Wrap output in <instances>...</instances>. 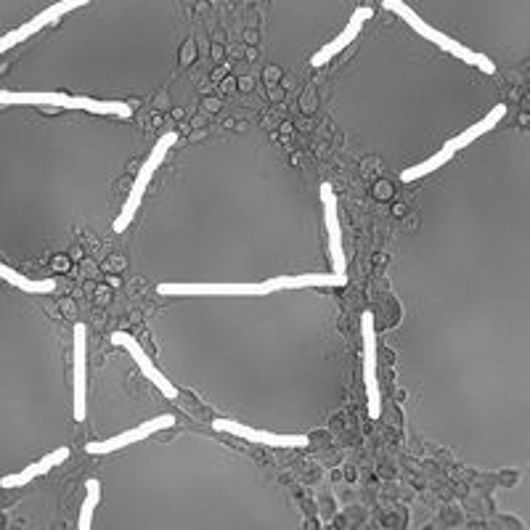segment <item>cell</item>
I'll return each instance as SVG.
<instances>
[{
    "mask_svg": "<svg viewBox=\"0 0 530 530\" xmlns=\"http://www.w3.org/2000/svg\"><path fill=\"white\" fill-rule=\"evenodd\" d=\"M348 273L308 271L279 273L263 281H159L157 292L167 297H271L318 287H345Z\"/></svg>",
    "mask_w": 530,
    "mask_h": 530,
    "instance_id": "obj_1",
    "label": "cell"
},
{
    "mask_svg": "<svg viewBox=\"0 0 530 530\" xmlns=\"http://www.w3.org/2000/svg\"><path fill=\"white\" fill-rule=\"evenodd\" d=\"M72 417L85 422L88 417V329L75 324L72 334Z\"/></svg>",
    "mask_w": 530,
    "mask_h": 530,
    "instance_id": "obj_8",
    "label": "cell"
},
{
    "mask_svg": "<svg viewBox=\"0 0 530 530\" xmlns=\"http://www.w3.org/2000/svg\"><path fill=\"white\" fill-rule=\"evenodd\" d=\"M0 279L11 284V287L22 289L27 295H53L56 292V281L53 279H30V276H24L11 265L0 263Z\"/></svg>",
    "mask_w": 530,
    "mask_h": 530,
    "instance_id": "obj_15",
    "label": "cell"
},
{
    "mask_svg": "<svg viewBox=\"0 0 530 530\" xmlns=\"http://www.w3.org/2000/svg\"><path fill=\"white\" fill-rule=\"evenodd\" d=\"M361 342H364V385L369 398V414L377 419L382 414V390H379V361H377V329H374V313H361Z\"/></svg>",
    "mask_w": 530,
    "mask_h": 530,
    "instance_id": "obj_9",
    "label": "cell"
},
{
    "mask_svg": "<svg viewBox=\"0 0 530 530\" xmlns=\"http://www.w3.org/2000/svg\"><path fill=\"white\" fill-rule=\"evenodd\" d=\"M175 141H178V136L175 133H165V136L159 138L157 144L152 146V152H149V157L138 165V173L136 178L130 181V189H128V197H125V202L120 205V212H117V220L112 223V228L117 231V234H122L125 228L136 220L138 210H141V205H144V197L149 194V186H152L154 175H157V170L162 165H165L167 154H170V149L175 146Z\"/></svg>",
    "mask_w": 530,
    "mask_h": 530,
    "instance_id": "obj_5",
    "label": "cell"
},
{
    "mask_svg": "<svg viewBox=\"0 0 530 530\" xmlns=\"http://www.w3.org/2000/svg\"><path fill=\"white\" fill-rule=\"evenodd\" d=\"M504 117H507V104H496L491 112L485 114L483 120H477L475 125H470L467 130L456 133L454 138H448L446 144L440 146L438 152L430 154L427 159H419V162H414L411 167H406V170L401 173V181L403 183L424 181L427 175H432L435 170H440V167H446L451 159H456V154L462 152V149H467V146L475 144L477 138H483L485 133H491V130L496 128L501 120H504Z\"/></svg>",
    "mask_w": 530,
    "mask_h": 530,
    "instance_id": "obj_3",
    "label": "cell"
},
{
    "mask_svg": "<svg viewBox=\"0 0 530 530\" xmlns=\"http://www.w3.org/2000/svg\"><path fill=\"white\" fill-rule=\"evenodd\" d=\"M170 427H175L173 414H159V417H152V419H146V422H141L138 427L122 430V432H117V435H109V438H104V440H93V443L85 446V451H88L91 456H112V454H117V451H125V448L133 446V443H141V440L152 438V435H159V432L170 430Z\"/></svg>",
    "mask_w": 530,
    "mask_h": 530,
    "instance_id": "obj_7",
    "label": "cell"
},
{
    "mask_svg": "<svg viewBox=\"0 0 530 530\" xmlns=\"http://www.w3.org/2000/svg\"><path fill=\"white\" fill-rule=\"evenodd\" d=\"M212 430L223 432V435H234V438H244L250 443H260V446H271V448H305L311 443L308 435H287V432H276V430H263V427H255V424H247L242 419H231V417H218L212 422Z\"/></svg>",
    "mask_w": 530,
    "mask_h": 530,
    "instance_id": "obj_6",
    "label": "cell"
},
{
    "mask_svg": "<svg viewBox=\"0 0 530 530\" xmlns=\"http://www.w3.org/2000/svg\"><path fill=\"white\" fill-rule=\"evenodd\" d=\"M0 104H35V106H56V109H80V112L99 114V117H117L130 120L133 109L120 99H96V96H72L59 91H0Z\"/></svg>",
    "mask_w": 530,
    "mask_h": 530,
    "instance_id": "obj_2",
    "label": "cell"
},
{
    "mask_svg": "<svg viewBox=\"0 0 530 530\" xmlns=\"http://www.w3.org/2000/svg\"><path fill=\"white\" fill-rule=\"evenodd\" d=\"M371 16H374L371 8H358V11H353V14H350V22L345 24V27H342V30L337 32V35H334V38L329 40L324 48H318V51L313 53L311 56L313 67H324V64H329V61L337 56V53L345 51V48H348L350 43L358 38V32L364 30V24L369 22Z\"/></svg>",
    "mask_w": 530,
    "mask_h": 530,
    "instance_id": "obj_13",
    "label": "cell"
},
{
    "mask_svg": "<svg viewBox=\"0 0 530 530\" xmlns=\"http://www.w3.org/2000/svg\"><path fill=\"white\" fill-rule=\"evenodd\" d=\"M385 11H393L395 16H401L403 22L409 24L419 38L430 40L432 46L440 48V51L448 53V56H454V59L470 64V67H477L483 75H496V64H493L485 53L472 51V48H467L464 43H459V40H454L451 35H446V32H440L438 27H432L430 22H424L422 16H419L409 3H403V0H385Z\"/></svg>",
    "mask_w": 530,
    "mask_h": 530,
    "instance_id": "obj_4",
    "label": "cell"
},
{
    "mask_svg": "<svg viewBox=\"0 0 530 530\" xmlns=\"http://www.w3.org/2000/svg\"><path fill=\"white\" fill-rule=\"evenodd\" d=\"M88 3H91V0H59V3L48 6L46 11H40V14L32 16L30 22H24L22 27H16V30L6 32V35L0 38V56L11 51V48L19 46V43H24V40H30L32 35H38L40 30H46L48 24L59 22L61 16L72 14V11L88 6Z\"/></svg>",
    "mask_w": 530,
    "mask_h": 530,
    "instance_id": "obj_10",
    "label": "cell"
},
{
    "mask_svg": "<svg viewBox=\"0 0 530 530\" xmlns=\"http://www.w3.org/2000/svg\"><path fill=\"white\" fill-rule=\"evenodd\" d=\"M112 342L117 345V348L125 350V353H128L130 358H133V364H136V369L141 371V374H144V377L149 379V382H152L154 387H157L159 393L165 395V398H170V401H173V398H178V393H181V390H178V387H175L173 382H170V379L165 377V371H159V366L154 364L152 358L146 356V350L141 348V345H138V340L133 337V334L114 332L112 334Z\"/></svg>",
    "mask_w": 530,
    "mask_h": 530,
    "instance_id": "obj_11",
    "label": "cell"
},
{
    "mask_svg": "<svg viewBox=\"0 0 530 530\" xmlns=\"http://www.w3.org/2000/svg\"><path fill=\"white\" fill-rule=\"evenodd\" d=\"M69 454H72V451H69L67 446H59L56 451H51V454H46L35 464H30V467H24L22 472H14V475L0 477V488H22V485H30L32 480H38V477L48 475L53 467H59V464L67 462Z\"/></svg>",
    "mask_w": 530,
    "mask_h": 530,
    "instance_id": "obj_14",
    "label": "cell"
},
{
    "mask_svg": "<svg viewBox=\"0 0 530 530\" xmlns=\"http://www.w3.org/2000/svg\"><path fill=\"white\" fill-rule=\"evenodd\" d=\"M321 207H324V226L329 236V263L334 273L348 271V258H345V244H342V226H340V207L334 197L332 183H321Z\"/></svg>",
    "mask_w": 530,
    "mask_h": 530,
    "instance_id": "obj_12",
    "label": "cell"
},
{
    "mask_svg": "<svg viewBox=\"0 0 530 530\" xmlns=\"http://www.w3.org/2000/svg\"><path fill=\"white\" fill-rule=\"evenodd\" d=\"M101 504V480L91 477L85 483V501L80 507V523H77V530H93V517H96V509Z\"/></svg>",
    "mask_w": 530,
    "mask_h": 530,
    "instance_id": "obj_16",
    "label": "cell"
}]
</instances>
